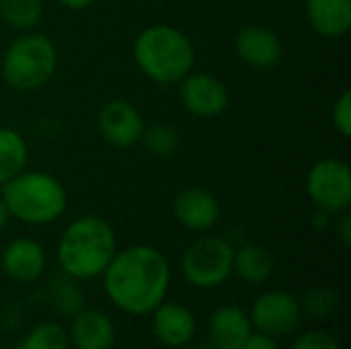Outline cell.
Masks as SVG:
<instances>
[{
	"instance_id": "6da1fadb",
	"label": "cell",
	"mask_w": 351,
	"mask_h": 349,
	"mask_svg": "<svg viewBox=\"0 0 351 349\" xmlns=\"http://www.w3.org/2000/svg\"><path fill=\"white\" fill-rule=\"evenodd\" d=\"M103 288L113 306L132 317H146L167 300L171 265L162 251L134 245L117 251L103 272Z\"/></svg>"
},
{
	"instance_id": "7a4b0ae2",
	"label": "cell",
	"mask_w": 351,
	"mask_h": 349,
	"mask_svg": "<svg viewBox=\"0 0 351 349\" xmlns=\"http://www.w3.org/2000/svg\"><path fill=\"white\" fill-rule=\"evenodd\" d=\"M115 253V230L97 214H84L72 220L64 228L56 249L60 272L78 282L103 276Z\"/></svg>"
},
{
	"instance_id": "3957f363",
	"label": "cell",
	"mask_w": 351,
	"mask_h": 349,
	"mask_svg": "<svg viewBox=\"0 0 351 349\" xmlns=\"http://www.w3.org/2000/svg\"><path fill=\"white\" fill-rule=\"evenodd\" d=\"M140 72L156 84H179L195 64V47L185 31L173 25L142 29L132 45Z\"/></svg>"
},
{
	"instance_id": "277c9868",
	"label": "cell",
	"mask_w": 351,
	"mask_h": 349,
	"mask_svg": "<svg viewBox=\"0 0 351 349\" xmlns=\"http://www.w3.org/2000/svg\"><path fill=\"white\" fill-rule=\"evenodd\" d=\"M0 197L10 218L29 224L45 226L62 218L68 208V193L62 181L45 171H23L4 185Z\"/></svg>"
},
{
	"instance_id": "5b68a950",
	"label": "cell",
	"mask_w": 351,
	"mask_h": 349,
	"mask_svg": "<svg viewBox=\"0 0 351 349\" xmlns=\"http://www.w3.org/2000/svg\"><path fill=\"white\" fill-rule=\"evenodd\" d=\"M58 70L56 43L37 31L21 33L4 49L0 72L2 80L19 93L43 88Z\"/></svg>"
},
{
	"instance_id": "8992f818",
	"label": "cell",
	"mask_w": 351,
	"mask_h": 349,
	"mask_svg": "<svg viewBox=\"0 0 351 349\" xmlns=\"http://www.w3.org/2000/svg\"><path fill=\"white\" fill-rule=\"evenodd\" d=\"M234 245L222 237L204 234L181 255V274L185 282L199 290L222 286L232 276Z\"/></svg>"
},
{
	"instance_id": "52a82bcc",
	"label": "cell",
	"mask_w": 351,
	"mask_h": 349,
	"mask_svg": "<svg viewBox=\"0 0 351 349\" xmlns=\"http://www.w3.org/2000/svg\"><path fill=\"white\" fill-rule=\"evenodd\" d=\"M306 193L321 212L337 216L351 206V171L346 160L321 158L306 173Z\"/></svg>"
},
{
	"instance_id": "ba28073f",
	"label": "cell",
	"mask_w": 351,
	"mask_h": 349,
	"mask_svg": "<svg viewBox=\"0 0 351 349\" xmlns=\"http://www.w3.org/2000/svg\"><path fill=\"white\" fill-rule=\"evenodd\" d=\"M302 317L300 300L284 290H269L259 294L249 313L253 329L276 339L296 333L302 325Z\"/></svg>"
},
{
	"instance_id": "9c48e42d",
	"label": "cell",
	"mask_w": 351,
	"mask_h": 349,
	"mask_svg": "<svg viewBox=\"0 0 351 349\" xmlns=\"http://www.w3.org/2000/svg\"><path fill=\"white\" fill-rule=\"evenodd\" d=\"M179 99L191 115L212 119L224 113L230 93L218 76L208 72H189L179 82Z\"/></svg>"
},
{
	"instance_id": "30bf717a",
	"label": "cell",
	"mask_w": 351,
	"mask_h": 349,
	"mask_svg": "<svg viewBox=\"0 0 351 349\" xmlns=\"http://www.w3.org/2000/svg\"><path fill=\"white\" fill-rule=\"evenodd\" d=\"M144 117L136 105L125 99H111L97 113V130L101 138L115 148H132L144 132Z\"/></svg>"
},
{
	"instance_id": "8fae6325",
	"label": "cell",
	"mask_w": 351,
	"mask_h": 349,
	"mask_svg": "<svg viewBox=\"0 0 351 349\" xmlns=\"http://www.w3.org/2000/svg\"><path fill=\"white\" fill-rule=\"evenodd\" d=\"M234 51L239 60L253 70H271L284 58L280 35L263 25H245L234 35Z\"/></svg>"
},
{
	"instance_id": "7c38bea8",
	"label": "cell",
	"mask_w": 351,
	"mask_h": 349,
	"mask_svg": "<svg viewBox=\"0 0 351 349\" xmlns=\"http://www.w3.org/2000/svg\"><path fill=\"white\" fill-rule=\"evenodd\" d=\"M175 220L191 232H208L220 222V202L206 187H185L173 200Z\"/></svg>"
},
{
	"instance_id": "4fadbf2b",
	"label": "cell",
	"mask_w": 351,
	"mask_h": 349,
	"mask_svg": "<svg viewBox=\"0 0 351 349\" xmlns=\"http://www.w3.org/2000/svg\"><path fill=\"white\" fill-rule=\"evenodd\" d=\"M0 265L6 278H10L12 282L33 284L43 276L47 267V255L35 239L16 237L4 247Z\"/></svg>"
},
{
	"instance_id": "5bb4252c",
	"label": "cell",
	"mask_w": 351,
	"mask_h": 349,
	"mask_svg": "<svg viewBox=\"0 0 351 349\" xmlns=\"http://www.w3.org/2000/svg\"><path fill=\"white\" fill-rule=\"evenodd\" d=\"M152 333L167 348L179 349L195 337L197 323L193 313L179 302H162L152 313Z\"/></svg>"
},
{
	"instance_id": "9a60e30c",
	"label": "cell",
	"mask_w": 351,
	"mask_h": 349,
	"mask_svg": "<svg viewBox=\"0 0 351 349\" xmlns=\"http://www.w3.org/2000/svg\"><path fill=\"white\" fill-rule=\"evenodd\" d=\"M68 337L74 349H111L115 344V325L109 315L84 306L72 317Z\"/></svg>"
},
{
	"instance_id": "2e32d148",
	"label": "cell",
	"mask_w": 351,
	"mask_h": 349,
	"mask_svg": "<svg viewBox=\"0 0 351 349\" xmlns=\"http://www.w3.org/2000/svg\"><path fill=\"white\" fill-rule=\"evenodd\" d=\"M251 333L253 325L249 313L234 304L216 309L208 323L210 346L214 349H241Z\"/></svg>"
},
{
	"instance_id": "e0dca14e",
	"label": "cell",
	"mask_w": 351,
	"mask_h": 349,
	"mask_svg": "<svg viewBox=\"0 0 351 349\" xmlns=\"http://www.w3.org/2000/svg\"><path fill=\"white\" fill-rule=\"evenodd\" d=\"M311 29L325 39H341L351 29V0H306Z\"/></svg>"
},
{
	"instance_id": "ac0fdd59",
	"label": "cell",
	"mask_w": 351,
	"mask_h": 349,
	"mask_svg": "<svg viewBox=\"0 0 351 349\" xmlns=\"http://www.w3.org/2000/svg\"><path fill=\"white\" fill-rule=\"evenodd\" d=\"M276 261L274 255L255 243H245L239 249H234V259H232V274H237L239 280L251 286L265 284L271 274H274Z\"/></svg>"
},
{
	"instance_id": "d6986e66",
	"label": "cell",
	"mask_w": 351,
	"mask_h": 349,
	"mask_svg": "<svg viewBox=\"0 0 351 349\" xmlns=\"http://www.w3.org/2000/svg\"><path fill=\"white\" fill-rule=\"evenodd\" d=\"M29 148L21 132L14 128H0V185L27 169Z\"/></svg>"
},
{
	"instance_id": "ffe728a7",
	"label": "cell",
	"mask_w": 351,
	"mask_h": 349,
	"mask_svg": "<svg viewBox=\"0 0 351 349\" xmlns=\"http://www.w3.org/2000/svg\"><path fill=\"white\" fill-rule=\"evenodd\" d=\"M47 296H49V304L53 306V311L60 313L62 317H74L76 313L84 309V292L78 280L66 276L64 272L56 274L49 280Z\"/></svg>"
},
{
	"instance_id": "44dd1931",
	"label": "cell",
	"mask_w": 351,
	"mask_h": 349,
	"mask_svg": "<svg viewBox=\"0 0 351 349\" xmlns=\"http://www.w3.org/2000/svg\"><path fill=\"white\" fill-rule=\"evenodd\" d=\"M43 10V0H0V21L16 33L35 31Z\"/></svg>"
},
{
	"instance_id": "7402d4cb",
	"label": "cell",
	"mask_w": 351,
	"mask_h": 349,
	"mask_svg": "<svg viewBox=\"0 0 351 349\" xmlns=\"http://www.w3.org/2000/svg\"><path fill=\"white\" fill-rule=\"evenodd\" d=\"M140 142L152 156L169 158L179 150L181 136L177 128H173L171 123H152V125H144Z\"/></svg>"
},
{
	"instance_id": "603a6c76",
	"label": "cell",
	"mask_w": 351,
	"mask_h": 349,
	"mask_svg": "<svg viewBox=\"0 0 351 349\" xmlns=\"http://www.w3.org/2000/svg\"><path fill=\"white\" fill-rule=\"evenodd\" d=\"M19 349H70V337L60 323L45 321L25 335Z\"/></svg>"
},
{
	"instance_id": "cb8c5ba5",
	"label": "cell",
	"mask_w": 351,
	"mask_h": 349,
	"mask_svg": "<svg viewBox=\"0 0 351 349\" xmlns=\"http://www.w3.org/2000/svg\"><path fill=\"white\" fill-rule=\"evenodd\" d=\"M337 306H339V296L327 286L311 288L302 296V302H300L302 315H308L315 321H325V319L333 317Z\"/></svg>"
},
{
	"instance_id": "d4e9b609",
	"label": "cell",
	"mask_w": 351,
	"mask_h": 349,
	"mask_svg": "<svg viewBox=\"0 0 351 349\" xmlns=\"http://www.w3.org/2000/svg\"><path fill=\"white\" fill-rule=\"evenodd\" d=\"M331 121L333 128L337 130V134H341V138H350L351 136V91H343L333 107H331Z\"/></svg>"
},
{
	"instance_id": "484cf974",
	"label": "cell",
	"mask_w": 351,
	"mask_h": 349,
	"mask_svg": "<svg viewBox=\"0 0 351 349\" xmlns=\"http://www.w3.org/2000/svg\"><path fill=\"white\" fill-rule=\"evenodd\" d=\"M290 349H341L337 339L327 333V331H321V329H313V331H306L302 335H298L292 344Z\"/></svg>"
},
{
	"instance_id": "4316f807",
	"label": "cell",
	"mask_w": 351,
	"mask_h": 349,
	"mask_svg": "<svg viewBox=\"0 0 351 349\" xmlns=\"http://www.w3.org/2000/svg\"><path fill=\"white\" fill-rule=\"evenodd\" d=\"M241 349H280V346H278V339L276 337L253 329V333L247 337V341L243 344Z\"/></svg>"
},
{
	"instance_id": "83f0119b",
	"label": "cell",
	"mask_w": 351,
	"mask_h": 349,
	"mask_svg": "<svg viewBox=\"0 0 351 349\" xmlns=\"http://www.w3.org/2000/svg\"><path fill=\"white\" fill-rule=\"evenodd\" d=\"M339 218H337V224H335V228H337V237H339V241L343 243V247H350L351 245V216H350V210L348 212H341V214H337Z\"/></svg>"
},
{
	"instance_id": "f1b7e54d",
	"label": "cell",
	"mask_w": 351,
	"mask_h": 349,
	"mask_svg": "<svg viewBox=\"0 0 351 349\" xmlns=\"http://www.w3.org/2000/svg\"><path fill=\"white\" fill-rule=\"evenodd\" d=\"M331 218H333L331 214L317 210V212H315V216H313V220H311V224H313V228H315V230H325V228L331 224Z\"/></svg>"
},
{
	"instance_id": "f546056e",
	"label": "cell",
	"mask_w": 351,
	"mask_h": 349,
	"mask_svg": "<svg viewBox=\"0 0 351 349\" xmlns=\"http://www.w3.org/2000/svg\"><path fill=\"white\" fill-rule=\"evenodd\" d=\"M64 8H68V10H84V8H88L90 4H95L97 0H58Z\"/></svg>"
},
{
	"instance_id": "4dcf8cb0",
	"label": "cell",
	"mask_w": 351,
	"mask_h": 349,
	"mask_svg": "<svg viewBox=\"0 0 351 349\" xmlns=\"http://www.w3.org/2000/svg\"><path fill=\"white\" fill-rule=\"evenodd\" d=\"M8 220H10V214H8V210H6V206H4V202L0 197V232L8 226Z\"/></svg>"
},
{
	"instance_id": "1f68e13d",
	"label": "cell",
	"mask_w": 351,
	"mask_h": 349,
	"mask_svg": "<svg viewBox=\"0 0 351 349\" xmlns=\"http://www.w3.org/2000/svg\"><path fill=\"white\" fill-rule=\"evenodd\" d=\"M179 349H214L210 344L208 346H202V344H197V346H193V344H187V346H183V348Z\"/></svg>"
},
{
	"instance_id": "d6a6232c",
	"label": "cell",
	"mask_w": 351,
	"mask_h": 349,
	"mask_svg": "<svg viewBox=\"0 0 351 349\" xmlns=\"http://www.w3.org/2000/svg\"><path fill=\"white\" fill-rule=\"evenodd\" d=\"M0 349H14V348H6V346H0Z\"/></svg>"
}]
</instances>
